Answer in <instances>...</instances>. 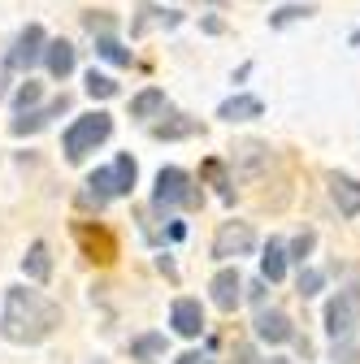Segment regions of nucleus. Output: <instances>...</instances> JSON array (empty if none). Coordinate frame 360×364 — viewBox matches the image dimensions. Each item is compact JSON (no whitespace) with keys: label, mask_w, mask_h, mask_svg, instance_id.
Masks as SVG:
<instances>
[{"label":"nucleus","mask_w":360,"mask_h":364,"mask_svg":"<svg viewBox=\"0 0 360 364\" xmlns=\"http://www.w3.org/2000/svg\"><path fill=\"white\" fill-rule=\"evenodd\" d=\"M61 326V304H53L48 295L26 291V287H9L5 291V308H0V338L14 347H35Z\"/></svg>","instance_id":"f257e3e1"},{"label":"nucleus","mask_w":360,"mask_h":364,"mask_svg":"<svg viewBox=\"0 0 360 364\" xmlns=\"http://www.w3.org/2000/svg\"><path fill=\"white\" fill-rule=\"evenodd\" d=\"M134 178H139V165H134V156L130 152H122L109 169H96L92 178H87V191H83V204L87 208H105L109 200H117V196H130L134 191Z\"/></svg>","instance_id":"f03ea898"},{"label":"nucleus","mask_w":360,"mask_h":364,"mask_svg":"<svg viewBox=\"0 0 360 364\" xmlns=\"http://www.w3.org/2000/svg\"><path fill=\"white\" fill-rule=\"evenodd\" d=\"M113 134V117L109 113H87V117H74L70 130H65V139H61V152L70 165H78L87 152H96L105 139Z\"/></svg>","instance_id":"7ed1b4c3"},{"label":"nucleus","mask_w":360,"mask_h":364,"mask_svg":"<svg viewBox=\"0 0 360 364\" xmlns=\"http://www.w3.org/2000/svg\"><path fill=\"white\" fill-rule=\"evenodd\" d=\"M152 208L157 213H169V208H200V191L187 169L178 165H165L157 173V191H152Z\"/></svg>","instance_id":"20e7f679"},{"label":"nucleus","mask_w":360,"mask_h":364,"mask_svg":"<svg viewBox=\"0 0 360 364\" xmlns=\"http://www.w3.org/2000/svg\"><path fill=\"white\" fill-rule=\"evenodd\" d=\"M256 252V230L248 221H221V230L213 235V260H239Z\"/></svg>","instance_id":"39448f33"},{"label":"nucleus","mask_w":360,"mask_h":364,"mask_svg":"<svg viewBox=\"0 0 360 364\" xmlns=\"http://www.w3.org/2000/svg\"><path fill=\"white\" fill-rule=\"evenodd\" d=\"M356 326H360V291H339L326 304V334L339 343V338H351Z\"/></svg>","instance_id":"423d86ee"},{"label":"nucleus","mask_w":360,"mask_h":364,"mask_svg":"<svg viewBox=\"0 0 360 364\" xmlns=\"http://www.w3.org/2000/svg\"><path fill=\"white\" fill-rule=\"evenodd\" d=\"M43 43H48V35H43L39 22L22 26V35L14 39V48H9V57H5V70H31V65L43 57Z\"/></svg>","instance_id":"0eeeda50"},{"label":"nucleus","mask_w":360,"mask_h":364,"mask_svg":"<svg viewBox=\"0 0 360 364\" xmlns=\"http://www.w3.org/2000/svg\"><path fill=\"white\" fill-rule=\"evenodd\" d=\"M74 239L83 243V252H87V256H92V260H100V264H109V260L117 256V243H113V235L105 230V225L78 221V225H74Z\"/></svg>","instance_id":"6e6552de"},{"label":"nucleus","mask_w":360,"mask_h":364,"mask_svg":"<svg viewBox=\"0 0 360 364\" xmlns=\"http://www.w3.org/2000/svg\"><path fill=\"white\" fill-rule=\"evenodd\" d=\"M208 291H213V304H217L221 312H235V308L243 304V278H239V269H221V273H213Z\"/></svg>","instance_id":"1a4fd4ad"},{"label":"nucleus","mask_w":360,"mask_h":364,"mask_svg":"<svg viewBox=\"0 0 360 364\" xmlns=\"http://www.w3.org/2000/svg\"><path fill=\"white\" fill-rule=\"evenodd\" d=\"M256 338L260 343H291L295 338V326H291V316L287 312H278V308H260L256 312Z\"/></svg>","instance_id":"9d476101"},{"label":"nucleus","mask_w":360,"mask_h":364,"mask_svg":"<svg viewBox=\"0 0 360 364\" xmlns=\"http://www.w3.org/2000/svg\"><path fill=\"white\" fill-rule=\"evenodd\" d=\"M65 109H70V96H57L53 105H43V109H26V113H18L9 130H14L18 139H22V134H35V130H43V126H48L53 117H61Z\"/></svg>","instance_id":"9b49d317"},{"label":"nucleus","mask_w":360,"mask_h":364,"mask_svg":"<svg viewBox=\"0 0 360 364\" xmlns=\"http://www.w3.org/2000/svg\"><path fill=\"white\" fill-rule=\"evenodd\" d=\"M169 326H174V334H183V338H200L204 334V308L196 299H174Z\"/></svg>","instance_id":"f8f14e48"},{"label":"nucleus","mask_w":360,"mask_h":364,"mask_svg":"<svg viewBox=\"0 0 360 364\" xmlns=\"http://www.w3.org/2000/svg\"><path fill=\"white\" fill-rule=\"evenodd\" d=\"M326 182H330V200H334V208H339L343 217H360V182L347 178V173H339V169H334Z\"/></svg>","instance_id":"ddd939ff"},{"label":"nucleus","mask_w":360,"mask_h":364,"mask_svg":"<svg viewBox=\"0 0 360 364\" xmlns=\"http://www.w3.org/2000/svg\"><path fill=\"white\" fill-rule=\"evenodd\" d=\"M43 65H48L53 78H70L78 57H74V43L70 39H53V43H43Z\"/></svg>","instance_id":"4468645a"},{"label":"nucleus","mask_w":360,"mask_h":364,"mask_svg":"<svg viewBox=\"0 0 360 364\" xmlns=\"http://www.w3.org/2000/svg\"><path fill=\"white\" fill-rule=\"evenodd\" d=\"M22 273H26L31 282H48V278H53V256H48V243H43V239H35V243L26 247Z\"/></svg>","instance_id":"2eb2a0df"},{"label":"nucleus","mask_w":360,"mask_h":364,"mask_svg":"<svg viewBox=\"0 0 360 364\" xmlns=\"http://www.w3.org/2000/svg\"><path fill=\"white\" fill-rule=\"evenodd\" d=\"M260 113H265V105L256 96H231V100H221V109H217L221 122H252Z\"/></svg>","instance_id":"dca6fc26"},{"label":"nucleus","mask_w":360,"mask_h":364,"mask_svg":"<svg viewBox=\"0 0 360 364\" xmlns=\"http://www.w3.org/2000/svg\"><path fill=\"white\" fill-rule=\"evenodd\" d=\"M260 278H265V282H282V278H287V247H282L278 239H269V247H265V256H260Z\"/></svg>","instance_id":"f3484780"},{"label":"nucleus","mask_w":360,"mask_h":364,"mask_svg":"<svg viewBox=\"0 0 360 364\" xmlns=\"http://www.w3.org/2000/svg\"><path fill=\"white\" fill-rule=\"evenodd\" d=\"M196 130H200V122H196V117L174 113L169 122H157V126H152V139H187V134H196Z\"/></svg>","instance_id":"a211bd4d"},{"label":"nucleus","mask_w":360,"mask_h":364,"mask_svg":"<svg viewBox=\"0 0 360 364\" xmlns=\"http://www.w3.org/2000/svg\"><path fill=\"white\" fill-rule=\"evenodd\" d=\"M165 109V91L161 87H148V91H139V96L130 100V117H157Z\"/></svg>","instance_id":"6ab92c4d"},{"label":"nucleus","mask_w":360,"mask_h":364,"mask_svg":"<svg viewBox=\"0 0 360 364\" xmlns=\"http://www.w3.org/2000/svg\"><path fill=\"white\" fill-rule=\"evenodd\" d=\"M96 57H105L109 65H134V53L122 48L113 35H100V39H96Z\"/></svg>","instance_id":"aec40b11"},{"label":"nucleus","mask_w":360,"mask_h":364,"mask_svg":"<svg viewBox=\"0 0 360 364\" xmlns=\"http://www.w3.org/2000/svg\"><path fill=\"white\" fill-rule=\"evenodd\" d=\"M152 355H165V334H139V338H130V360H152Z\"/></svg>","instance_id":"412c9836"},{"label":"nucleus","mask_w":360,"mask_h":364,"mask_svg":"<svg viewBox=\"0 0 360 364\" xmlns=\"http://www.w3.org/2000/svg\"><path fill=\"white\" fill-rule=\"evenodd\" d=\"M87 96H92V100H113L117 82L109 74H100V70H87Z\"/></svg>","instance_id":"4be33fe9"},{"label":"nucleus","mask_w":360,"mask_h":364,"mask_svg":"<svg viewBox=\"0 0 360 364\" xmlns=\"http://www.w3.org/2000/svg\"><path fill=\"white\" fill-rule=\"evenodd\" d=\"M304 18H312V5H282L278 14H269V26H274V31H282V26H291V22H304Z\"/></svg>","instance_id":"5701e85b"},{"label":"nucleus","mask_w":360,"mask_h":364,"mask_svg":"<svg viewBox=\"0 0 360 364\" xmlns=\"http://www.w3.org/2000/svg\"><path fill=\"white\" fill-rule=\"evenodd\" d=\"M39 96H43V87H39L35 78H26V82L14 91V113H26L31 105H39Z\"/></svg>","instance_id":"b1692460"},{"label":"nucleus","mask_w":360,"mask_h":364,"mask_svg":"<svg viewBox=\"0 0 360 364\" xmlns=\"http://www.w3.org/2000/svg\"><path fill=\"white\" fill-rule=\"evenodd\" d=\"M204 173L217 182V196L226 200V204H235V187H231V178H226V169H221V161H204Z\"/></svg>","instance_id":"393cba45"},{"label":"nucleus","mask_w":360,"mask_h":364,"mask_svg":"<svg viewBox=\"0 0 360 364\" xmlns=\"http://www.w3.org/2000/svg\"><path fill=\"white\" fill-rule=\"evenodd\" d=\"M139 14H144V18H139V22H134V35H144V31H148L152 22H161V26H178V22H183V18H178L174 9H169V14H161V9H148V5H144Z\"/></svg>","instance_id":"a878e982"},{"label":"nucleus","mask_w":360,"mask_h":364,"mask_svg":"<svg viewBox=\"0 0 360 364\" xmlns=\"http://www.w3.org/2000/svg\"><path fill=\"white\" fill-rule=\"evenodd\" d=\"M322 287H326V273H322V269H300V282H295V291H300L304 299H308V295H317Z\"/></svg>","instance_id":"bb28decb"},{"label":"nucleus","mask_w":360,"mask_h":364,"mask_svg":"<svg viewBox=\"0 0 360 364\" xmlns=\"http://www.w3.org/2000/svg\"><path fill=\"white\" fill-rule=\"evenodd\" d=\"M312 247H317V235H312V230L295 235V243H291V260H300V264H304V256H308Z\"/></svg>","instance_id":"cd10ccee"},{"label":"nucleus","mask_w":360,"mask_h":364,"mask_svg":"<svg viewBox=\"0 0 360 364\" xmlns=\"http://www.w3.org/2000/svg\"><path fill=\"white\" fill-rule=\"evenodd\" d=\"M83 26H87V31H92V35H96V31H100V35H109V26H113V18H109V14H96V9H92V14H87V18H83Z\"/></svg>","instance_id":"c85d7f7f"},{"label":"nucleus","mask_w":360,"mask_h":364,"mask_svg":"<svg viewBox=\"0 0 360 364\" xmlns=\"http://www.w3.org/2000/svg\"><path fill=\"white\" fill-rule=\"evenodd\" d=\"M235 355H239L235 364H256V355H252V347H235Z\"/></svg>","instance_id":"c756f323"},{"label":"nucleus","mask_w":360,"mask_h":364,"mask_svg":"<svg viewBox=\"0 0 360 364\" xmlns=\"http://www.w3.org/2000/svg\"><path fill=\"white\" fill-rule=\"evenodd\" d=\"M178 364H208L200 351H187V355H178Z\"/></svg>","instance_id":"7c9ffc66"},{"label":"nucleus","mask_w":360,"mask_h":364,"mask_svg":"<svg viewBox=\"0 0 360 364\" xmlns=\"http://www.w3.org/2000/svg\"><path fill=\"white\" fill-rule=\"evenodd\" d=\"M265 364H295V360H287V355H274V360H265Z\"/></svg>","instance_id":"2f4dec72"},{"label":"nucleus","mask_w":360,"mask_h":364,"mask_svg":"<svg viewBox=\"0 0 360 364\" xmlns=\"http://www.w3.org/2000/svg\"><path fill=\"white\" fill-rule=\"evenodd\" d=\"M204 5H226V0H204Z\"/></svg>","instance_id":"473e14b6"},{"label":"nucleus","mask_w":360,"mask_h":364,"mask_svg":"<svg viewBox=\"0 0 360 364\" xmlns=\"http://www.w3.org/2000/svg\"><path fill=\"white\" fill-rule=\"evenodd\" d=\"M351 43H360V31H356V35H351Z\"/></svg>","instance_id":"72a5a7b5"}]
</instances>
